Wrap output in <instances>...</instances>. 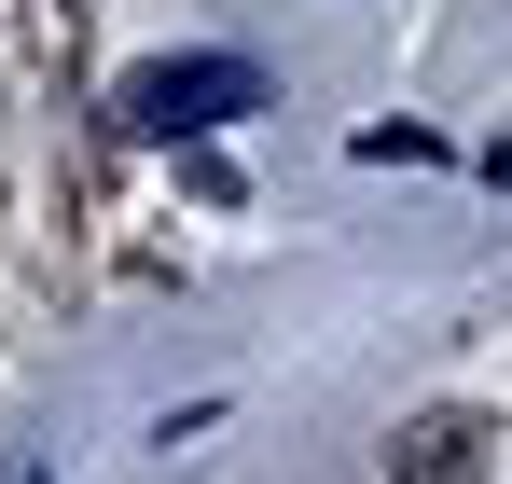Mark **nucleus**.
I'll return each mask as SVG.
<instances>
[{
  "label": "nucleus",
  "instance_id": "f257e3e1",
  "mask_svg": "<svg viewBox=\"0 0 512 484\" xmlns=\"http://www.w3.org/2000/svg\"><path fill=\"white\" fill-rule=\"evenodd\" d=\"M236 111H263L250 56H153V70L125 83V125H139V139H208V125H236Z\"/></svg>",
  "mask_w": 512,
  "mask_h": 484
},
{
  "label": "nucleus",
  "instance_id": "f03ea898",
  "mask_svg": "<svg viewBox=\"0 0 512 484\" xmlns=\"http://www.w3.org/2000/svg\"><path fill=\"white\" fill-rule=\"evenodd\" d=\"M388 471H402V484H485V415H471V402L416 415V429L388 443Z\"/></svg>",
  "mask_w": 512,
  "mask_h": 484
},
{
  "label": "nucleus",
  "instance_id": "7ed1b4c3",
  "mask_svg": "<svg viewBox=\"0 0 512 484\" xmlns=\"http://www.w3.org/2000/svg\"><path fill=\"white\" fill-rule=\"evenodd\" d=\"M499 194H512V153H499Z\"/></svg>",
  "mask_w": 512,
  "mask_h": 484
}]
</instances>
